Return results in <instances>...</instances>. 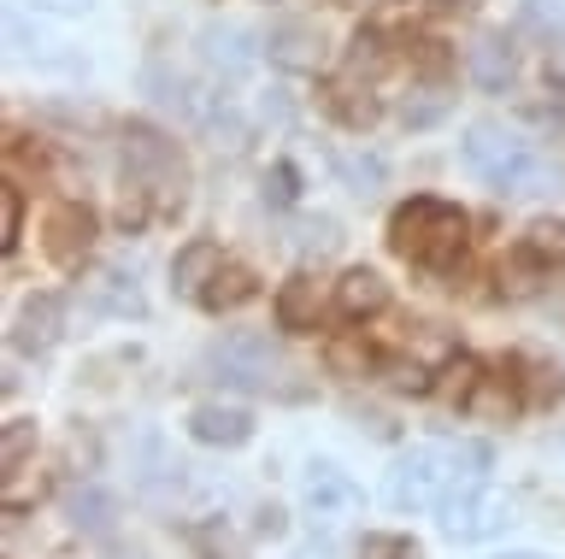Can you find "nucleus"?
Listing matches in <instances>:
<instances>
[{"mask_svg": "<svg viewBox=\"0 0 565 559\" xmlns=\"http://www.w3.org/2000/svg\"><path fill=\"white\" fill-rule=\"evenodd\" d=\"M259 536H282V513H277V506H265V513H259Z\"/></svg>", "mask_w": 565, "mask_h": 559, "instance_id": "37", "label": "nucleus"}, {"mask_svg": "<svg viewBox=\"0 0 565 559\" xmlns=\"http://www.w3.org/2000/svg\"><path fill=\"white\" fill-rule=\"evenodd\" d=\"M295 165H271V171H265V201H277V206H289L295 201Z\"/></svg>", "mask_w": 565, "mask_h": 559, "instance_id": "36", "label": "nucleus"}, {"mask_svg": "<svg viewBox=\"0 0 565 559\" xmlns=\"http://www.w3.org/2000/svg\"><path fill=\"white\" fill-rule=\"evenodd\" d=\"M466 213L436 195H418L395 206V218H388V248L401 259H413L424 271H454L459 259H466Z\"/></svg>", "mask_w": 565, "mask_h": 559, "instance_id": "1", "label": "nucleus"}, {"mask_svg": "<svg viewBox=\"0 0 565 559\" xmlns=\"http://www.w3.org/2000/svg\"><path fill=\"white\" fill-rule=\"evenodd\" d=\"M406 60H413L418 72H430V77H441V72L454 65V54H448L441 42H430V36H413V42H406Z\"/></svg>", "mask_w": 565, "mask_h": 559, "instance_id": "31", "label": "nucleus"}, {"mask_svg": "<svg viewBox=\"0 0 565 559\" xmlns=\"http://www.w3.org/2000/svg\"><path fill=\"white\" fill-rule=\"evenodd\" d=\"M441 377H448V383H441V389H448V400H471L477 383H483V377H477V359H471V354H448Z\"/></svg>", "mask_w": 565, "mask_h": 559, "instance_id": "25", "label": "nucleus"}, {"mask_svg": "<svg viewBox=\"0 0 565 559\" xmlns=\"http://www.w3.org/2000/svg\"><path fill=\"white\" fill-rule=\"evenodd\" d=\"M194 541H201V553H206V559H242L236 536L218 530V524H201V530H194Z\"/></svg>", "mask_w": 565, "mask_h": 559, "instance_id": "33", "label": "nucleus"}, {"mask_svg": "<svg viewBox=\"0 0 565 559\" xmlns=\"http://www.w3.org/2000/svg\"><path fill=\"white\" fill-rule=\"evenodd\" d=\"M95 307H106L113 319H141V312H148L141 289H136V283H124L118 271H100V277H95Z\"/></svg>", "mask_w": 565, "mask_h": 559, "instance_id": "20", "label": "nucleus"}, {"mask_svg": "<svg viewBox=\"0 0 565 559\" xmlns=\"http://www.w3.org/2000/svg\"><path fill=\"white\" fill-rule=\"evenodd\" d=\"M330 365H335V372H371V365H377V354H371V347L365 342H330V354H324Z\"/></svg>", "mask_w": 565, "mask_h": 559, "instance_id": "32", "label": "nucleus"}, {"mask_svg": "<svg viewBox=\"0 0 565 559\" xmlns=\"http://www.w3.org/2000/svg\"><path fill=\"white\" fill-rule=\"evenodd\" d=\"M335 165H342V178L360 189V195H377V189H383V160H377V153H365V160H360V153H335Z\"/></svg>", "mask_w": 565, "mask_h": 559, "instance_id": "24", "label": "nucleus"}, {"mask_svg": "<svg viewBox=\"0 0 565 559\" xmlns=\"http://www.w3.org/2000/svg\"><path fill=\"white\" fill-rule=\"evenodd\" d=\"M335 307H342V319H377V312L388 307V283L371 266H360V271H348L342 283H335Z\"/></svg>", "mask_w": 565, "mask_h": 559, "instance_id": "14", "label": "nucleus"}, {"mask_svg": "<svg viewBox=\"0 0 565 559\" xmlns=\"http://www.w3.org/2000/svg\"><path fill=\"white\" fill-rule=\"evenodd\" d=\"M507 559H547V553H507Z\"/></svg>", "mask_w": 565, "mask_h": 559, "instance_id": "41", "label": "nucleus"}, {"mask_svg": "<svg viewBox=\"0 0 565 559\" xmlns=\"http://www.w3.org/2000/svg\"><path fill=\"white\" fill-rule=\"evenodd\" d=\"M466 72H471L477 89H507V83H512V42L501 36V30L477 36L471 54H466Z\"/></svg>", "mask_w": 565, "mask_h": 559, "instance_id": "15", "label": "nucleus"}, {"mask_svg": "<svg viewBox=\"0 0 565 559\" xmlns=\"http://www.w3.org/2000/svg\"><path fill=\"white\" fill-rule=\"evenodd\" d=\"M360 559H424V553H418L413 536H365Z\"/></svg>", "mask_w": 565, "mask_h": 559, "instance_id": "30", "label": "nucleus"}, {"mask_svg": "<svg viewBox=\"0 0 565 559\" xmlns=\"http://www.w3.org/2000/svg\"><path fill=\"white\" fill-rule=\"evenodd\" d=\"M324 107L342 118L348 130H371V125H377V100H371V89H360L353 77L324 83Z\"/></svg>", "mask_w": 565, "mask_h": 559, "instance_id": "16", "label": "nucleus"}, {"mask_svg": "<svg viewBox=\"0 0 565 559\" xmlns=\"http://www.w3.org/2000/svg\"><path fill=\"white\" fill-rule=\"evenodd\" d=\"M60 330H65V301L60 294H30V301L18 307V319H12V347L18 354H47V347L60 342Z\"/></svg>", "mask_w": 565, "mask_h": 559, "instance_id": "8", "label": "nucleus"}, {"mask_svg": "<svg viewBox=\"0 0 565 559\" xmlns=\"http://www.w3.org/2000/svg\"><path fill=\"white\" fill-rule=\"evenodd\" d=\"M254 294H259L254 271H247V266H224V271L206 283L201 307H206V312H236V307H247V301H254Z\"/></svg>", "mask_w": 565, "mask_h": 559, "instance_id": "17", "label": "nucleus"}, {"mask_svg": "<svg viewBox=\"0 0 565 559\" xmlns=\"http://www.w3.org/2000/svg\"><path fill=\"white\" fill-rule=\"evenodd\" d=\"M218 271H224V248L201 236V241H189V248H177V259H171V289L189 294V301H201L206 283H212Z\"/></svg>", "mask_w": 565, "mask_h": 559, "instance_id": "11", "label": "nucleus"}, {"mask_svg": "<svg viewBox=\"0 0 565 559\" xmlns=\"http://www.w3.org/2000/svg\"><path fill=\"white\" fill-rule=\"evenodd\" d=\"M189 436L206 442V448H242L247 436H254V412L224 407V400H206V407L189 412Z\"/></svg>", "mask_w": 565, "mask_h": 559, "instance_id": "10", "label": "nucleus"}, {"mask_svg": "<svg viewBox=\"0 0 565 559\" xmlns=\"http://www.w3.org/2000/svg\"><path fill=\"white\" fill-rule=\"evenodd\" d=\"M42 230H47V259H53V266H65V271L83 266V254L95 248V213H88L83 201H60L47 213Z\"/></svg>", "mask_w": 565, "mask_h": 559, "instance_id": "7", "label": "nucleus"}, {"mask_svg": "<svg viewBox=\"0 0 565 559\" xmlns=\"http://www.w3.org/2000/svg\"><path fill=\"white\" fill-rule=\"evenodd\" d=\"M388 383L406 389V395H430L436 389V372L424 359H388Z\"/></svg>", "mask_w": 565, "mask_h": 559, "instance_id": "27", "label": "nucleus"}, {"mask_svg": "<svg viewBox=\"0 0 565 559\" xmlns=\"http://www.w3.org/2000/svg\"><path fill=\"white\" fill-rule=\"evenodd\" d=\"M424 7H430V12H471L477 0H424Z\"/></svg>", "mask_w": 565, "mask_h": 559, "instance_id": "39", "label": "nucleus"}, {"mask_svg": "<svg viewBox=\"0 0 565 559\" xmlns=\"http://www.w3.org/2000/svg\"><path fill=\"white\" fill-rule=\"evenodd\" d=\"M501 524H512V506H507V495H494L483 477H459V488L441 501V530L454 541H483V536L501 530Z\"/></svg>", "mask_w": 565, "mask_h": 559, "instance_id": "5", "label": "nucleus"}, {"mask_svg": "<svg viewBox=\"0 0 565 559\" xmlns=\"http://www.w3.org/2000/svg\"><path fill=\"white\" fill-rule=\"evenodd\" d=\"M466 171L483 178L489 189H501V195H536V183L547 178L536 148L507 125H471L466 130Z\"/></svg>", "mask_w": 565, "mask_h": 559, "instance_id": "2", "label": "nucleus"}, {"mask_svg": "<svg viewBox=\"0 0 565 559\" xmlns=\"http://www.w3.org/2000/svg\"><path fill=\"white\" fill-rule=\"evenodd\" d=\"M18 230H24V195H18V189L7 183L0 189V248H18Z\"/></svg>", "mask_w": 565, "mask_h": 559, "instance_id": "29", "label": "nucleus"}, {"mask_svg": "<svg viewBox=\"0 0 565 559\" xmlns=\"http://www.w3.org/2000/svg\"><path fill=\"white\" fill-rule=\"evenodd\" d=\"M113 559H148V553H136V548H124V553H113Z\"/></svg>", "mask_w": 565, "mask_h": 559, "instance_id": "40", "label": "nucleus"}, {"mask_svg": "<svg viewBox=\"0 0 565 559\" xmlns=\"http://www.w3.org/2000/svg\"><path fill=\"white\" fill-rule=\"evenodd\" d=\"M307 513L318 524H335V518L360 513V488H353L348 471H335V465H312L307 471Z\"/></svg>", "mask_w": 565, "mask_h": 559, "instance_id": "9", "label": "nucleus"}, {"mask_svg": "<svg viewBox=\"0 0 565 559\" xmlns=\"http://www.w3.org/2000/svg\"><path fill=\"white\" fill-rule=\"evenodd\" d=\"M448 107H454V100L441 95V89H418V95L401 100V125H406V130H430V125H441V118H448Z\"/></svg>", "mask_w": 565, "mask_h": 559, "instance_id": "22", "label": "nucleus"}, {"mask_svg": "<svg viewBox=\"0 0 565 559\" xmlns=\"http://www.w3.org/2000/svg\"><path fill=\"white\" fill-rule=\"evenodd\" d=\"M277 330H289V336H307V330H318V277L295 271L289 283L277 289Z\"/></svg>", "mask_w": 565, "mask_h": 559, "instance_id": "13", "label": "nucleus"}, {"mask_svg": "<svg viewBox=\"0 0 565 559\" xmlns=\"http://www.w3.org/2000/svg\"><path fill=\"white\" fill-rule=\"evenodd\" d=\"M30 7H42V12H83L88 0H30Z\"/></svg>", "mask_w": 565, "mask_h": 559, "instance_id": "38", "label": "nucleus"}, {"mask_svg": "<svg viewBox=\"0 0 565 559\" xmlns=\"http://www.w3.org/2000/svg\"><path fill=\"white\" fill-rule=\"evenodd\" d=\"M300 248H307V254H335V248H342V230H335L330 218H318V224L300 230Z\"/></svg>", "mask_w": 565, "mask_h": 559, "instance_id": "35", "label": "nucleus"}, {"mask_svg": "<svg viewBox=\"0 0 565 559\" xmlns=\"http://www.w3.org/2000/svg\"><path fill=\"white\" fill-rule=\"evenodd\" d=\"M30 453H35V418H12L0 430V477H18Z\"/></svg>", "mask_w": 565, "mask_h": 559, "instance_id": "21", "label": "nucleus"}, {"mask_svg": "<svg viewBox=\"0 0 565 559\" xmlns=\"http://www.w3.org/2000/svg\"><path fill=\"white\" fill-rule=\"evenodd\" d=\"M242 30H218V24H212L206 30V54L212 60H218V65H230V72H242V65H247V54H242Z\"/></svg>", "mask_w": 565, "mask_h": 559, "instance_id": "28", "label": "nucleus"}, {"mask_svg": "<svg viewBox=\"0 0 565 559\" xmlns=\"http://www.w3.org/2000/svg\"><path fill=\"white\" fill-rule=\"evenodd\" d=\"M448 465H454V477H483V471H489V448L483 442H459Z\"/></svg>", "mask_w": 565, "mask_h": 559, "instance_id": "34", "label": "nucleus"}, {"mask_svg": "<svg viewBox=\"0 0 565 559\" xmlns=\"http://www.w3.org/2000/svg\"><path fill=\"white\" fill-rule=\"evenodd\" d=\"M383 36L377 30H360V36H353V47H348V72L353 77H365V72H383Z\"/></svg>", "mask_w": 565, "mask_h": 559, "instance_id": "26", "label": "nucleus"}, {"mask_svg": "<svg viewBox=\"0 0 565 559\" xmlns=\"http://www.w3.org/2000/svg\"><path fill=\"white\" fill-rule=\"evenodd\" d=\"M124 165H130V183L148 189L159 206H183L189 165H183V153H177L171 136H159L148 125H130L124 130Z\"/></svg>", "mask_w": 565, "mask_h": 559, "instance_id": "4", "label": "nucleus"}, {"mask_svg": "<svg viewBox=\"0 0 565 559\" xmlns=\"http://www.w3.org/2000/svg\"><path fill=\"white\" fill-rule=\"evenodd\" d=\"M65 518L77 524V530L100 536V530H113V518H118V501L106 495V488H77V495L65 501Z\"/></svg>", "mask_w": 565, "mask_h": 559, "instance_id": "18", "label": "nucleus"}, {"mask_svg": "<svg viewBox=\"0 0 565 559\" xmlns=\"http://www.w3.org/2000/svg\"><path fill=\"white\" fill-rule=\"evenodd\" d=\"M454 471H441V453L436 448H413L401 453L395 471H388V501L401 506V513H418V506H430L441 495V483H448Z\"/></svg>", "mask_w": 565, "mask_h": 559, "instance_id": "6", "label": "nucleus"}, {"mask_svg": "<svg viewBox=\"0 0 565 559\" xmlns=\"http://www.w3.org/2000/svg\"><path fill=\"white\" fill-rule=\"evenodd\" d=\"M318 30L312 24H300V19H289V24H277L271 36H265V54H271V65H282V72H318Z\"/></svg>", "mask_w": 565, "mask_h": 559, "instance_id": "12", "label": "nucleus"}, {"mask_svg": "<svg viewBox=\"0 0 565 559\" xmlns=\"http://www.w3.org/2000/svg\"><path fill=\"white\" fill-rule=\"evenodd\" d=\"M519 259L524 266H559L565 259V224L559 218H536L519 241Z\"/></svg>", "mask_w": 565, "mask_h": 559, "instance_id": "19", "label": "nucleus"}, {"mask_svg": "<svg viewBox=\"0 0 565 559\" xmlns=\"http://www.w3.org/2000/svg\"><path fill=\"white\" fill-rule=\"evenodd\" d=\"M206 372L218 377V383H230V389H259V395H271V389H282V395H295L289 383V365L277 359V347L265 342V336H247V330H236V336H218L206 347Z\"/></svg>", "mask_w": 565, "mask_h": 559, "instance_id": "3", "label": "nucleus"}, {"mask_svg": "<svg viewBox=\"0 0 565 559\" xmlns=\"http://www.w3.org/2000/svg\"><path fill=\"white\" fill-rule=\"evenodd\" d=\"M519 24L536 30V36H547V42L559 47V42H565V0H524Z\"/></svg>", "mask_w": 565, "mask_h": 559, "instance_id": "23", "label": "nucleus"}]
</instances>
